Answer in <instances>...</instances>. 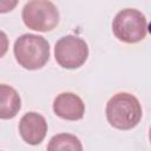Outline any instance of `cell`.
Segmentation results:
<instances>
[{"label":"cell","instance_id":"obj_5","mask_svg":"<svg viewBox=\"0 0 151 151\" xmlns=\"http://www.w3.org/2000/svg\"><path fill=\"white\" fill-rule=\"evenodd\" d=\"M88 57V47L84 39L77 35L60 38L54 46L55 61L64 68L73 70L83 66Z\"/></svg>","mask_w":151,"mask_h":151},{"label":"cell","instance_id":"obj_7","mask_svg":"<svg viewBox=\"0 0 151 151\" xmlns=\"http://www.w3.org/2000/svg\"><path fill=\"white\" fill-rule=\"evenodd\" d=\"M53 111L61 119L79 120L84 117L85 104L79 96L72 92H63L54 98Z\"/></svg>","mask_w":151,"mask_h":151},{"label":"cell","instance_id":"obj_6","mask_svg":"<svg viewBox=\"0 0 151 151\" xmlns=\"http://www.w3.org/2000/svg\"><path fill=\"white\" fill-rule=\"evenodd\" d=\"M19 133L24 142L31 145L40 144L47 133V123L38 112L25 113L19 122Z\"/></svg>","mask_w":151,"mask_h":151},{"label":"cell","instance_id":"obj_2","mask_svg":"<svg viewBox=\"0 0 151 151\" xmlns=\"http://www.w3.org/2000/svg\"><path fill=\"white\" fill-rule=\"evenodd\" d=\"M17 63L26 70H39L50 59V44L38 34L26 33L20 35L13 46Z\"/></svg>","mask_w":151,"mask_h":151},{"label":"cell","instance_id":"obj_4","mask_svg":"<svg viewBox=\"0 0 151 151\" xmlns=\"http://www.w3.org/2000/svg\"><path fill=\"white\" fill-rule=\"evenodd\" d=\"M24 24L38 32L52 31L59 22V12L55 5L48 0H29L22 8Z\"/></svg>","mask_w":151,"mask_h":151},{"label":"cell","instance_id":"obj_8","mask_svg":"<svg viewBox=\"0 0 151 151\" xmlns=\"http://www.w3.org/2000/svg\"><path fill=\"white\" fill-rule=\"evenodd\" d=\"M1 94V105H0V118L1 119H11L17 116L19 110L21 109V99L19 93L11 86L6 84H1L0 86Z\"/></svg>","mask_w":151,"mask_h":151},{"label":"cell","instance_id":"obj_1","mask_svg":"<svg viewBox=\"0 0 151 151\" xmlns=\"http://www.w3.org/2000/svg\"><path fill=\"white\" fill-rule=\"evenodd\" d=\"M143 110L139 100L126 92H120L110 98L106 104V119L118 130H131L142 119Z\"/></svg>","mask_w":151,"mask_h":151},{"label":"cell","instance_id":"obj_3","mask_svg":"<svg viewBox=\"0 0 151 151\" xmlns=\"http://www.w3.org/2000/svg\"><path fill=\"white\" fill-rule=\"evenodd\" d=\"M146 18L134 8H125L118 12L112 21V32L114 37L126 44H136L146 35Z\"/></svg>","mask_w":151,"mask_h":151},{"label":"cell","instance_id":"obj_9","mask_svg":"<svg viewBox=\"0 0 151 151\" xmlns=\"http://www.w3.org/2000/svg\"><path fill=\"white\" fill-rule=\"evenodd\" d=\"M47 150L59 151V150H70V151H81L83 145L78 137L71 133H59L51 138Z\"/></svg>","mask_w":151,"mask_h":151},{"label":"cell","instance_id":"obj_12","mask_svg":"<svg viewBox=\"0 0 151 151\" xmlns=\"http://www.w3.org/2000/svg\"><path fill=\"white\" fill-rule=\"evenodd\" d=\"M147 29H149V32H150V34H151V22L149 24V26H147Z\"/></svg>","mask_w":151,"mask_h":151},{"label":"cell","instance_id":"obj_11","mask_svg":"<svg viewBox=\"0 0 151 151\" xmlns=\"http://www.w3.org/2000/svg\"><path fill=\"white\" fill-rule=\"evenodd\" d=\"M149 139H150V143H151V127L149 130Z\"/></svg>","mask_w":151,"mask_h":151},{"label":"cell","instance_id":"obj_10","mask_svg":"<svg viewBox=\"0 0 151 151\" xmlns=\"http://www.w3.org/2000/svg\"><path fill=\"white\" fill-rule=\"evenodd\" d=\"M19 0H0V12L1 13H7L14 9Z\"/></svg>","mask_w":151,"mask_h":151}]
</instances>
